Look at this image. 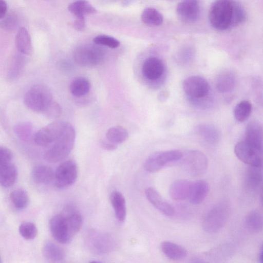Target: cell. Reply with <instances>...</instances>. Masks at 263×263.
Segmentation results:
<instances>
[{"mask_svg":"<svg viewBox=\"0 0 263 263\" xmlns=\"http://www.w3.org/2000/svg\"><path fill=\"white\" fill-rule=\"evenodd\" d=\"M24 103L30 110L43 112L53 101L50 89L45 85L37 84L33 85L25 93Z\"/></svg>","mask_w":263,"mask_h":263,"instance_id":"cell-5","label":"cell"},{"mask_svg":"<svg viewBox=\"0 0 263 263\" xmlns=\"http://www.w3.org/2000/svg\"><path fill=\"white\" fill-rule=\"evenodd\" d=\"M31 175L33 181L36 183L48 184L53 182L54 172L48 166L37 165L32 168Z\"/></svg>","mask_w":263,"mask_h":263,"instance_id":"cell-20","label":"cell"},{"mask_svg":"<svg viewBox=\"0 0 263 263\" xmlns=\"http://www.w3.org/2000/svg\"><path fill=\"white\" fill-rule=\"evenodd\" d=\"M234 153L240 161L250 166H262V150L256 148L244 140L235 144Z\"/></svg>","mask_w":263,"mask_h":263,"instance_id":"cell-11","label":"cell"},{"mask_svg":"<svg viewBox=\"0 0 263 263\" xmlns=\"http://www.w3.org/2000/svg\"><path fill=\"white\" fill-rule=\"evenodd\" d=\"M12 158V153L9 149L0 146V165L11 162Z\"/></svg>","mask_w":263,"mask_h":263,"instance_id":"cell-43","label":"cell"},{"mask_svg":"<svg viewBox=\"0 0 263 263\" xmlns=\"http://www.w3.org/2000/svg\"><path fill=\"white\" fill-rule=\"evenodd\" d=\"M20 235L26 240H32L37 234V229L36 225L31 222L22 223L18 228Z\"/></svg>","mask_w":263,"mask_h":263,"instance_id":"cell-38","label":"cell"},{"mask_svg":"<svg viewBox=\"0 0 263 263\" xmlns=\"http://www.w3.org/2000/svg\"><path fill=\"white\" fill-rule=\"evenodd\" d=\"M69 11L74 16H84L86 14L96 13L97 10L87 0H78L68 7Z\"/></svg>","mask_w":263,"mask_h":263,"instance_id":"cell-30","label":"cell"},{"mask_svg":"<svg viewBox=\"0 0 263 263\" xmlns=\"http://www.w3.org/2000/svg\"><path fill=\"white\" fill-rule=\"evenodd\" d=\"M42 113L49 119H56L61 116L62 108L58 103L53 101Z\"/></svg>","mask_w":263,"mask_h":263,"instance_id":"cell-42","label":"cell"},{"mask_svg":"<svg viewBox=\"0 0 263 263\" xmlns=\"http://www.w3.org/2000/svg\"><path fill=\"white\" fill-rule=\"evenodd\" d=\"M164 69V64L162 60L154 57L145 59L142 68L144 77L152 81L159 79L162 76Z\"/></svg>","mask_w":263,"mask_h":263,"instance_id":"cell-17","label":"cell"},{"mask_svg":"<svg viewBox=\"0 0 263 263\" xmlns=\"http://www.w3.org/2000/svg\"><path fill=\"white\" fill-rule=\"evenodd\" d=\"M14 131L20 138L26 140L31 138L32 128L28 123H21L15 126Z\"/></svg>","mask_w":263,"mask_h":263,"instance_id":"cell-41","label":"cell"},{"mask_svg":"<svg viewBox=\"0 0 263 263\" xmlns=\"http://www.w3.org/2000/svg\"><path fill=\"white\" fill-rule=\"evenodd\" d=\"M104 51L97 47H84L77 49L74 53L76 62L83 67H92L104 59Z\"/></svg>","mask_w":263,"mask_h":263,"instance_id":"cell-12","label":"cell"},{"mask_svg":"<svg viewBox=\"0 0 263 263\" xmlns=\"http://www.w3.org/2000/svg\"><path fill=\"white\" fill-rule=\"evenodd\" d=\"M68 122L55 121L40 129L34 136L36 144L40 146L48 145L57 141L64 133Z\"/></svg>","mask_w":263,"mask_h":263,"instance_id":"cell-8","label":"cell"},{"mask_svg":"<svg viewBox=\"0 0 263 263\" xmlns=\"http://www.w3.org/2000/svg\"><path fill=\"white\" fill-rule=\"evenodd\" d=\"M49 229L54 239L61 243H68L73 238L70 233L67 221L62 214L54 215L51 218Z\"/></svg>","mask_w":263,"mask_h":263,"instance_id":"cell-13","label":"cell"},{"mask_svg":"<svg viewBox=\"0 0 263 263\" xmlns=\"http://www.w3.org/2000/svg\"><path fill=\"white\" fill-rule=\"evenodd\" d=\"M196 132L206 142L210 144H216L219 140V133L218 129L212 125L200 124L197 126Z\"/></svg>","mask_w":263,"mask_h":263,"instance_id":"cell-28","label":"cell"},{"mask_svg":"<svg viewBox=\"0 0 263 263\" xmlns=\"http://www.w3.org/2000/svg\"><path fill=\"white\" fill-rule=\"evenodd\" d=\"M183 89L192 100L203 99L209 93L210 87L208 81L202 77L192 76L183 82Z\"/></svg>","mask_w":263,"mask_h":263,"instance_id":"cell-10","label":"cell"},{"mask_svg":"<svg viewBox=\"0 0 263 263\" xmlns=\"http://www.w3.org/2000/svg\"><path fill=\"white\" fill-rule=\"evenodd\" d=\"M110 200L116 219L119 222H123L126 216V202L124 196L121 192L114 191L110 195Z\"/></svg>","mask_w":263,"mask_h":263,"instance_id":"cell-22","label":"cell"},{"mask_svg":"<svg viewBox=\"0 0 263 263\" xmlns=\"http://www.w3.org/2000/svg\"><path fill=\"white\" fill-rule=\"evenodd\" d=\"M15 45L18 51L24 55H31L32 46L30 36L28 31L24 27L18 30L15 37Z\"/></svg>","mask_w":263,"mask_h":263,"instance_id":"cell-27","label":"cell"},{"mask_svg":"<svg viewBox=\"0 0 263 263\" xmlns=\"http://www.w3.org/2000/svg\"><path fill=\"white\" fill-rule=\"evenodd\" d=\"M193 182L186 179H179L173 182L169 187V194L172 199L182 201L189 199Z\"/></svg>","mask_w":263,"mask_h":263,"instance_id":"cell-18","label":"cell"},{"mask_svg":"<svg viewBox=\"0 0 263 263\" xmlns=\"http://www.w3.org/2000/svg\"><path fill=\"white\" fill-rule=\"evenodd\" d=\"M142 22L149 26H158L161 25L163 21L161 13L153 8L145 9L141 16Z\"/></svg>","mask_w":263,"mask_h":263,"instance_id":"cell-33","label":"cell"},{"mask_svg":"<svg viewBox=\"0 0 263 263\" xmlns=\"http://www.w3.org/2000/svg\"><path fill=\"white\" fill-rule=\"evenodd\" d=\"M262 249L261 248L260 250V252L259 253V255H258V260H259V262H260V263L262 262Z\"/></svg>","mask_w":263,"mask_h":263,"instance_id":"cell-47","label":"cell"},{"mask_svg":"<svg viewBox=\"0 0 263 263\" xmlns=\"http://www.w3.org/2000/svg\"><path fill=\"white\" fill-rule=\"evenodd\" d=\"M42 253L46 259L53 262L61 261L66 256L65 251L50 241H46L44 242L42 248Z\"/></svg>","mask_w":263,"mask_h":263,"instance_id":"cell-25","label":"cell"},{"mask_svg":"<svg viewBox=\"0 0 263 263\" xmlns=\"http://www.w3.org/2000/svg\"><path fill=\"white\" fill-rule=\"evenodd\" d=\"M91 85L88 79L78 77L74 79L70 85L71 93L76 97H82L88 93Z\"/></svg>","mask_w":263,"mask_h":263,"instance_id":"cell-34","label":"cell"},{"mask_svg":"<svg viewBox=\"0 0 263 263\" xmlns=\"http://www.w3.org/2000/svg\"><path fill=\"white\" fill-rule=\"evenodd\" d=\"M75 139V129L68 123L62 136L45 153V159L50 163H57L63 160L73 148Z\"/></svg>","mask_w":263,"mask_h":263,"instance_id":"cell-2","label":"cell"},{"mask_svg":"<svg viewBox=\"0 0 263 263\" xmlns=\"http://www.w3.org/2000/svg\"><path fill=\"white\" fill-rule=\"evenodd\" d=\"M73 27L78 31H82L86 27V23L84 16H76L73 22Z\"/></svg>","mask_w":263,"mask_h":263,"instance_id":"cell-44","label":"cell"},{"mask_svg":"<svg viewBox=\"0 0 263 263\" xmlns=\"http://www.w3.org/2000/svg\"><path fill=\"white\" fill-rule=\"evenodd\" d=\"M262 180V166H250L247 171L246 184L250 190L257 189Z\"/></svg>","mask_w":263,"mask_h":263,"instance_id":"cell-29","label":"cell"},{"mask_svg":"<svg viewBox=\"0 0 263 263\" xmlns=\"http://www.w3.org/2000/svg\"><path fill=\"white\" fill-rule=\"evenodd\" d=\"M10 199L14 207L19 210L26 209L29 202L27 192L22 189L13 190L10 195Z\"/></svg>","mask_w":263,"mask_h":263,"instance_id":"cell-35","label":"cell"},{"mask_svg":"<svg viewBox=\"0 0 263 263\" xmlns=\"http://www.w3.org/2000/svg\"><path fill=\"white\" fill-rule=\"evenodd\" d=\"M236 84V78L234 73L225 71L219 74L216 80V89L220 93H227L231 91Z\"/></svg>","mask_w":263,"mask_h":263,"instance_id":"cell-26","label":"cell"},{"mask_svg":"<svg viewBox=\"0 0 263 263\" xmlns=\"http://www.w3.org/2000/svg\"><path fill=\"white\" fill-rule=\"evenodd\" d=\"M6 15L0 22V27L8 32L14 31L17 28L19 24L17 16L14 13H10L7 16Z\"/></svg>","mask_w":263,"mask_h":263,"instance_id":"cell-39","label":"cell"},{"mask_svg":"<svg viewBox=\"0 0 263 263\" xmlns=\"http://www.w3.org/2000/svg\"><path fill=\"white\" fill-rule=\"evenodd\" d=\"M106 137L108 140L117 144L123 142L127 139L128 133L123 127L115 126L107 130Z\"/></svg>","mask_w":263,"mask_h":263,"instance_id":"cell-36","label":"cell"},{"mask_svg":"<svg viewBox=\"0 0 263 263\" xmlns=\"http://www.w3.org/2000/svg\"><path fill=\"white\" fill-rule=\"evenodd\" d=\"M245 225L250 231L258 233L262 229L263 220L261 213L257 210L249 212L245 217Z\"/></svg>","mask_w":263,"mask_h":263,"instance_id":"cell-31","label":"cell"},{"mask_svg":"<svg viewBox=\"0 0 263 263\" xmlns=\"http://www.w3.org/2000/svg\"><path fill=\"white\" fill-rule=\"evenodd\" d=\"M145 196L149 202L163 214L171 216L175 213V209L165 200L159 192L153 187H148L145 190Z\"/></svg>","mask_w":263,"mask_h":263,"instance_id":"cell-16","label":"cell"},{"mask_svg":"<svg viewBox=\"0 0 263 263\" xmlns=\"http://www.w3.org/2000/svg\"><path fill=\"white\" fill-rule=\"evenodd\" d=\"M93 42L97 45L107 46L111 48H116L120 45V42L116 39L106 35H99L96 36Z\"/></svg>","mask_w":263,"mask_h":263,"instance_id":"cell-40","label":"cell"},{"mask_svg":"<svg viewBox=\"0 0 263 263\" xmlns=\"http://www.w3.org/2000/svg\"><path fill=\"white\" fill-rule=\"evenodd\" d=\"M7 5L4 0H0V19H2L6 15Z\"/></svg>","mask_w":263,"mask_h":263,"instance_id":"cell-46","label":"cell"},{"mask_svg":"<svg viewBox=\"0 0 263 263\" xmlns=\"http://www.w3.org/2000/svg\"><path fill=\"white\" fill-rule=\"evenodd\" d=\"M85 242L91 252L97 254L108 253L117 247L116 241L111 235L95 229H90L87 232Z\"/></svg>","mask_w":263,"mask_h":263,"instance_id":"cell-4","label":"cell"},{"mask_svg":"<svg viewBox=\"0 0 263 263\" xmlns=\"http://www.w3.org/2000/svg\"><path fill=\"white\" fill-rule=\"evenodd\" d=\"M234 254L231 244H224L194 256L193 262H221L229 259Z\"/></svg>","mask_w":263,"mask_h":263,"instance_id":"cell-14","label":"cell"},{"mask_svg":"<svg viewBox=\"0 0 263 263\" xmlns=\"http://www.w3.org/2000/svg\"><path fill=\"white\" fill-rule=\"evenodd\" d=\"M23 54H17L12 60L7 75L8 79L11 81L18 79L24 70L25 58Z\"/></svg>","mask_w":263,"mask_h":263,"instance_id":"cell-32","label":"cell"},{"mask_svg":"<svg viewBox=\"0 0 263 263\" xmlns=\"http://www.w3.org/2000/svg\"><path fill=\"white\" fill-rule=\"evenodd\" d=\"M252 110V104L247 100H243L238 103L234 110V116L235 119L242 122L249 118Z\"/></svg>","mask_w":263,"mask_h":263,"instance_id":"cell-37","label":"cell"},{"mask_svg":"<svg viewBox=\"0 0 263 263\" xmlns=\"http://www.w3.org/2000/svg\"><path fill=\"white\" fill-rule=\"evenodd\" d=\"M243 7L234 0H215L209 12V20L215 29L222 31L237 26L246 20Z\"/></svg>","mask_w":263,"mask_h":263,"instance_id":"cell-1","label":"cell"},{"mask_svg":"<svg viewBox=\"0 0 263 263\" xmlns=\"http://www.w3.org/2000/svg\"><path fill=\"white\" fill-rule=\"evenodd\" d=\"M182 155L183 153L177 149L156 152L147 158L144 167L149 173H156L167 164L180 160Z\"/></svg>","mask_w":263,"mask_h":263,"instance_id":"cell-7","label":"cell"},{"mask_svg":"<svg viewBox=\"0 0 263 263\" xmlns=\"http://www.w3.org/2000/svg\"><path fill=\"white\" fill-rule=\"evenodd\" d=\"M161 249L168 258L178 260L186 257L187 251L182 246L169 241H164L161 244Z\"/></svg>","mask_w":263,"mask_h":263,"instance_id":"cell-24","label":"cell"},{"mask_svg":"<svg viewBox=\"0 0 263 263\" xmlns=\"http://www.w3.org/2000/svg\"><path fill=\"white\" fill-rule=\"evenodd\" d=\"M78 174L76 163L72 160L61 163L54 172V183L57 187L64 189L72 185Z\"/></svg>","mask_w":263,"mask_h":263,"instance_id":"cell-9","label":"cell"},{"mask_svg":"<svg viewBox=\"0 0 263 263\" xmlns=\"http://www.w3.org/2000/svg\"><path fill=\"white\" fill-rule=\"evenodd\" d=\"M179 18L185 23H193L197 21L200 14L198 0H183L176 7Z\"/></svg>","mask_w":263,"mask_h":263,"instance_id":"cell-15","label":"cell"},{"mask_svg":"<svg viewBox=\"0 0 263 263\" xmlns=\"http://www.w3.org/2000/svg\"><path fill=\"white\" fill-rule=\"evenodd\" d=\"M2 262V258H1V255H0V262Z\"/></svg>","mask_w":263,"mask_h":263,"instance_id":"cell-48","label":"cell"},{"mask_svg":"<svg viewBox=\"0 0 263 263\" xmlns=\"http://www.w3.org/2000/svg\"><path fill=\"white\" fill-rule=\"evenodd\" d=\"M100 142L102 147L107 151H111L116 149L117 148V144L109 141L107 139H102Z\"/></svg>","mask_w":263,"mask_h":263,"instance_id":"cell-45","label":"cell"},{"mask_svg":"<svg viewBox=\"0 0 263 263\" xmlns=\"http://www.w3.org/2000/svg\"><path fill=\"white\" fill-rule=\"evenodd\" d=\"M18 172L16 166L11 162L0 165V185L9 187L16 182Z\"/></svg>","mask_w":263,"mask_h":263,"instance_id":"cell-21","label":"cell"},{"mask_svg":"<svg viewBox=\"0 0 263 263\" xmlns=\"http://www.w3.org/2000/svg\"><path fill=\"white\" fill-rule=\"evenodd\" d=\"M243 140L256 148L262 150V130L258 122L252 121L248 124Z\"/></svg>","mask_w":263,"mask_h":263,"instance_id":"cell-19","label":"cell"},{"mask_svg":"<svg viewBox=\"0 0 263 263\" xmlns=\"http://www.w3.org/2000/svg\"><path fill=\"white\" fill-rule=\"evenodd\" d=\"M181 167L190 175L200 176L205 174L208 167L206 156L201 152L191 150L186 152L181 159Z\"/></svg>","mask_w":263,"mask_h":263,"instance_id":"cell-6","label":"cell"},{"mask_svg":"<svg viewBox=\"0 0 263 263\" xmlns=\"http://www.w3.org/2000/svg\"><path fill=\"white\" fill-rule=\"evenodd\" d=\"M209 191V185L206 181L200 180L193 182L189 199L194 204H200L205 199Z\"/></svg>","mask_w":263,"mask_h":263,"instance_id":"cell-23","label":"cell"},{"mask_svg":"<svg viewBox=\"0 0 263 263\" xmlns=\"http://www.w3.org/2000/svg\"><path fill=\"white\" fill-rule=\"evenodd\" d=\"M230 210V204L227 200L218 202L204 215L202 221L203 230L209 233L220 231L229 219Z\"/></svg>","mask_w":263,"mask_h":263,"instance_id":"cell-3","label":"cell"}]
</instances>
